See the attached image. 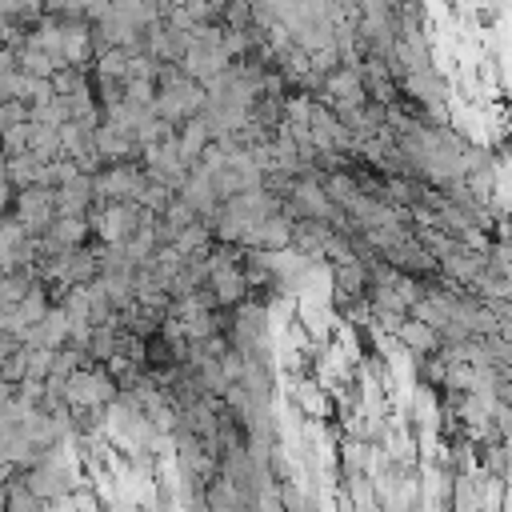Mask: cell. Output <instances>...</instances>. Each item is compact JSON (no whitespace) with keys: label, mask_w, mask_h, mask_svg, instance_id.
<instances>
[{"label":"cell","mask_w":512,"mask_h":512,"mask_svg":"<svg viewBox=\"0 0 512 512\" xmlns=\"http://www.w3.org/2000/svg\"><path fill=\"white\" fill-rule=\"evenodd\" d=\"M0 152H4V156H20V152H28V120H20V124H4Z\"/></svg>","instance_id":"cell-2"},{"label":"cell","mask_w":512,"mask_h":512,"mask_svg":"<svg viewBox=\"0 0 512 512\" xmlns=\"http://www.w3.org/2000/svg\"><path fill=\"white\" fill-rule=\"evenodd\" d=\"M12 216L20 220V228H24L28 236H40V232L56 220V188H48V184H28V188H20L16 200H12Z\"/></svg>","instance_id":"cell-1"},{"label":"cell","mask_w":512,"mask_h":512,"mask_svg":"<svg viewBox=\"0 0 512 512\" xmlns=\"http://www.w3.org/2000/svg\"><path fill=\"white\" fill-rule=\"evenodd\" d=\"M4 124H8V116H4V104H0V136H4Z\"/></svg>","instance_id":"cell-3"}]
</instances>
